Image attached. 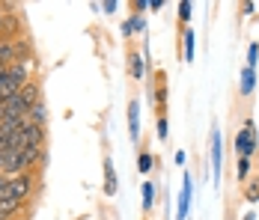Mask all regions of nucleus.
<instances>
[{
  "instance_id": "nucleus-1",
  "label": "nucleus",
  "mask_w": 259,
  "mask_h": 220,
  "mask_svg": "<svg viewBox=\"0 0 259 220\" xmlns=\"http://www.w3.org/2000/svg\"><path fill=\"white\" fill-rule=\"evenodd\" d=\"M259 140H256V125L253 119H247V122L241 125V131H238V137H235V149H238V155L241 158H250L253 152H256Z\"/></svg>"
},
{
  "instance_id": "nucleus-2",
  "label": "nucleus",
  "mask_w": 259,
  "mask_h": 220,
  "mask_svg": "<svg viewBox=\"0 0 259 220\" xmlns=\"http://www.w3.org/2000/svg\"><path fill=\"white\" fill-rule=\"evenodd\" d=\"M30 185H33V175H27V172L9 179V182H6V196H3V199H18V202H21V199L30 194Z\"/></svg>"
},
{
  "instance_id": "nucleus-3",
  "label": "nucleus",
  "mask_w": 259,
  "mask_h": 220,
  "mask_svg": "<svg viewBox=\"0 0 259 220\" xmlns=\"http://www.w3.org/2000/svg\"><path fill=\"white\" fill-rule=\"evenodd\" d=\"M221 161H224V149H221V131L211 128V172H214V182L221 179Z\"/></svg>"
},
{
  "instance_id": "nucleus-4",
  "label": "nucleus",
  "mask_w": 259,
  "mask_h": 220,
  "mask_svg": "<svg viewBox=\"0 0 259 220\" xmlns=\"http://www.w3.org/2000/svg\"><path fill=\"white\" fill-rule=\"evenodd\" d=\"M128 134H131L134 143L140 140V101H137V98L128 101Z\"/></svg>"
},
{
  "instance_id": "nucleus-5",
  "label": "nucleus",
  "mask_w": 259,
  "mask_h": 220,
  "mask_svg": "<svg viewBox=\"0 0 259 220\" xmlns=\"http://www.w3.org/2000/svg\"><path fill=\"white\" fill-rule=\"evenodd\" d=\"M128 74L134 80H143V74H146V63H143L137 48H128Z\"/></svg>"
},
{
  "instance_id": "nucleus-6",
  "label": "nucleus",
  "mask_w": 259,
  "mask_h": 220,
  "mask_svg": "<svg viewBox=\"0 0 259 220\" xmlns=\"http://www.w3.org/2000/svg\"><path fill=\"white\" fill-rule=\"evenodd\" d=\"M191 194H194V182H191V175H185L182 196H179V220H188V211H191Z\"/></svg>"
},
{
  "instance_id": "nucleus-7",
  "label": "nucleus",
  "mask_w": 259,
  "mask_h": 220,
  "mask_svg": "<svg viewBox=\"0 0 259 220\" xmlns=\"http://www.w3.org/2000/svg\"><path fill=\"white\" fill-rule=\"evenodd\" d=\"M155 101L158 107H167V74L155 72Z\"/></svg>"
},
{
  "instance_id": "nucleus-8",
  "label": "nucleus",
  "mask_w": 259,
  "mask_h": 220,
  "mask_svg": "<svg viewBox=\"0 0 259 220\" xmlns=\"http://www.w3.org/2000/svg\"><path fill=\"white\" fill-rule=\"evenodd\" d=\"M104 194H107V196L116 194V172H113V164H110V158L104 161Z\"/></svg>"
},
{
  "instance_id": "nucleus-9",
  "label": "nucleus",
  "mask_w": 259,
  "mask_h": 220,
  "mask_svg": "<svg viewBox=\"0 0 259 220\" xmlns=\"http://www.w3.org/2000/svg\"><path fill=\"white\" fill-rule=\"evenodd\" d=\"M45 116H48V110H45V104H42V101H36V104L30 107V113H27V122H33V125H42V122H45Z\"/></svg>"
},
{
  "instance_id": "nucleus-10",
  "label": "nucleus",
  "mask_w": 259,
  "mask_h": 220,
  "mask_svg": "<svg viewBox=\"0 0 259 220\" xmlns=\"http://www.w3.org/2000/svg\"><path fill=\"white\" fill-rule=\"evenodd\" d=\"M182 54H185L188 63L194 60V33L191 30H182Z\"/></svg>"
},
{
  "instance_id": "nucleus-11",
  "label": "nucleus",
  "mask_w": 259,
  "mask_h": 220,
  "mask_svg": "<svg viewBox=\"0 0 259 220\" xmlns=\"http://www.w3.org/2000/svg\"><path fill=\"white\" fill-rule=\"evenodd\" d=\"M18 96H21V98H24V101H27V107H33V104L39 101V86H36V83H24Z\"/></svg>"
},
{
  "instance_id": "nucleus-12",
  "label": "nucleus",
  "mask_w": 259,
  "mask_h": 220,
  "mask_svg": "<svg viewBox=\"0 0 259 220\" xmlns=\"http://www.w3.org/2000/svg\"><path fill=\"white\" fill-rule=\"evenodd\" d=\"M253 83H256L253 69H244V72H241V96H250V93H253Z\"/></svg>"
},
{
  "instance_id": "nucleus-13",
  "label": "nucleus",
  "mask_w": 259,
  "mask_h": 220,
  "mask_svg": "<svg viewBox=\"0 0 259 220\" xmlns=\"http://www.w3.org/2000/svg\"><path fill=\"white\" fill-rule=\"evenodd\" d=\"M0 33H3V36H15V33H18V18H15V15H3Z\"/></svg>"
},
{
  "instance_id": "nucleus-14",
  "label": "nucleus",
  "mask_w": 259,
  "mask_h": 220,
  "mask_svg": "<svg viewBox=\"0 0 259 220\" xmlns=\"http://www.w3.org/2000/svg\"><path fill=\"white\" fill-rule=\"evenodd\" d=\"M244 199H247V202H259V175L253 182L244 185Z\"/></svg>"
},
{
  "instance_id": "nucleus-15",
  "label": "nucleus",
  "mask_w": 259,
  "mask_h": 220,
  "mask_svg": "<svg viewBox=\"0 0 259 220\" xmlns=\"http://www.w3.org/2000/svg\"><path fill=\"white\" fill-rule=\"evenodd\" d=\"M155 205V188H152V182H146L143 185V211H149Z\"/></svg>"
},
{
  "instance_id": "nucleus-16",
  "label": "nucleus",
  "mask_w": 259,
  "mask_h": 220,
  "mask_svg": "<svg viewBox=\"0 0 259 220\" xmlns=\"http://www.w3.org/2000/svg\"><path fill=\"white\" fill-rule=\"evenodd\" d=\"M137 170L140 172L152 170V155H149V152H140V158H137Z\"/></svg>"
},
{
  "instance_id": "nucleus-17",
  "label": "nucleus",
  "mask_w": 259,
  "mask_h": 220,
  "mask_svg": "<svg viewBox=\"0 0 259 220\" xmlns=\"http://www.w3.org/2000/svg\"><path fill=\"white\" fill-rule=\"evenodd\" d=\"M170 134V125H167V116H158V140H167Z\"/></svg>"
},
{
  "instance_id": "nucleus-18",
  "label": "nucleus",
  "mask_w": 259,
  "mask_h": 220,
  "mask_svg": "<svg viewBox=\"0 0 259 220\" xmlns=\"http://www.w3.org/2000/svg\"><path fill=\"white\" fill-rule=\"evenodd\" d=\"M191 9H194V6H191L188 0H182V3H179V21H182V24L191 18Z\"/></svg>"
},
{
  "instance_id": "nucleus-19",
  "label": "nucleus",
  "mask_w": 259,
  "mask_h": 220,
  "mask_svg": "<svg viewBox=\"0 0 259 220\" xmlns=\"http://www.w3.org/2000/svg\"><path fill=\"white\" fill-rule=\"evenodd\" d=\"M256 60H259V45H250V51H247V69H256Z\"/></svg>"
},
{
  "instance_id": "nucleus-20",
  "label": "nucleus",
  "mask_w": 259,
  "mask_h": 220,
  "mask_svg": "<svg viewBox=\"0 0 259 220\" xmlns=\"http://www.w3.org/2000/svg\"><path fill=\"white\" fill-rule=\"evenodd\" d=\"M247 167H250L247 158H241V161H238V179H241V182H247Z\"/></svg>"
},
{
  "instance_id": "nucleus-21",
  "label": "nucleus",
  "mask_w": 259,
  "mask_h": 220,
  "mask_svg": "<svg viewBox=\"0 0 259 220\" xmlns=\"http://www.w3.org/2000/svg\"><path fill=\"white\" fill-rule=\"evenodd\" d=\"M3 116H6V110H3V101H0V119H3Z\"/></svg>"
}]
</instances>
